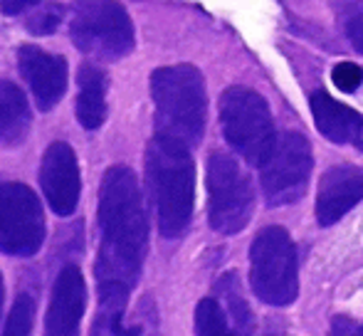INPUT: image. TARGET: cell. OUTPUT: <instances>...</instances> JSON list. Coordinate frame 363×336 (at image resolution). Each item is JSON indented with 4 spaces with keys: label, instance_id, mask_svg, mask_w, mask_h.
Returning <instances> with one entry per match:
<instances>
[{
    "label": "cell",
    "instance_id": "obj_1",
    "mask_svg": "<svg viewBox=\"0 0 363 336\" xmlns=\"http://www.w3.org/2000/svg\"><path fill=\"white\" fill-rule=\"evenodd\" d=\"M99 254L96 282L134 287L148 247V220L134 171L114 166L104 173L99 193Z\"/></svg>",
    "mask_w": 363,
    "mask_h": 336
},
{
    "label": "cell",
    "instance_id": "obj_2",
    "mask_svg": "<svg viewBox=\"0 0 363 336\" xmlns=\"http://www.w3.org/2000/svg\"><path fill=\"white\" fill-rule=\"evenodd\" d=\"M146 178L163 237L188 230L196 203V166L191 146L168 134H156L146 151Z\"/></svg>",
    "mask_w": 363,
    "mask_h": 336
},
{
    "label": "cell",
    "instance_id": "obj_3",
    "mask_svg": "<svg viewBox=\"0 0 363 336\" xmlns=\"http://www.w3.org/2000/svg\"><path fill=\"white\" fill-rule=\"evenodd\" d=\"M151 96L156 104L158 134L176 136L188 146L203 139L208 96L203 74L193 65L158 67L151 74Z\"/></svg>",
    "mask_w": 363,
    "mask_h": 336
},
{
    "label": "cell",
    "instance_id": "obj_4",
    "mask_svg": "<svg viewBox=\"0 0 363 336\" xmlns=\"http://www.w3.org/2000/svg\"><path fill=\"white\" fill-rule=\"evenodd\" d=\"M220 126L225 141L247 161L262 166L277 141L274 121L262 94L247 86H230L220 96Z\"/></svg>",
    "mask_w": 363,
    "mask_h": 336
},
{
    "label": "cell",
    "instance_id": "obj_5",
    "mask_svg": "<svg viewBox=\"0 0 363 336\" xmlns=\"http://www.w3.org/2000/svg\"><path fill=\"white\" fill-rule=\"evenodd\" d=\"M69 38L79 52L94 60H121L134 50L136 35L129 13L116 0H79Z\"/></svg>",
    "mask_w": 363,
    "mask_h": 336
},
{
    "label": "cell",
    "instance_id": "obj_6",
    "mask_svg": "<svg viewBox=\"0 0 363 336\" xmlns=\"http://www.w3.org/2000/svg\"><path fill=\"white\" fill-rule=\"evenodd\" d=\"M250 284L252 292L272 307H287L296 299V250L284 228L269 225L255 237L250 247Z\"/></svg>",
    "mask_w": 363,
    "mask_h": 336
},
{
    "label": "cell",
    "instance_id": "obj_7",
    "mask_svg": "<svg viewBox=\"0 0 363 336\" xmlns=\"http://www.w3.org/2000/svg\"><path fill=\"white\" fill-rule=\"evenodd\" d=\"M208 220L220 235H238L245 230L255 211V191L250 176L230 154L208 159Z\"/></svg>",
    "mask_w": 363,
    "mask_h": 336
},
{
    "label": "cell",
    "instance_id": "obj_8",
    "mask_svg": "<svg viewBox=\"0 0 363 336\" xmlns=\"http://www.w3.org/2000/svg\"><path fill=\"white\" fill-rule=\"evenodd\" d=\"M311 146L299 131H284L277 136L272 151L259 166V183L267 206L279 208L296 203L306 191L311 176Z\"/></svg>",
    "mask_w": 363,
    "mask_h": 336
},
{
    "label": "cell",
    "instance_id": "obj_9",
    "mask_svg": "<svg viewBox=\"0 0 363 336\" xmlns=\"http://www.w3.org/2000/svg\"><path fill=\"white\" fill-rule=\"evenodd\" d=\"M45 242L40 198L25 183H0V252L33 257Z\"/></svg>",
    "mask_w": 363,
    "mask_h": 336
},
{
    "label": "cell",
    "instance_id": "obj_10",
    "mask_svg": "<svg viewBox=\"0 0 363 336\" xmlns=\"http://www.w3.org/2000/svg\"><path fill=\"white\" fill-rule=\"evenodd\" d=\"M40 186H43L45 201L55 211V215H72L79 206L82 178L79 164L72 146L65 141H55L48 146L40 166Z\"/></svg>",
    "mask_w": 363,
    "mask_h": 336
},
{
    "label": "cell",
    "instance_id": "obj_11",
    "mask_svg": "<svg viewBox=\"0 0 363 336\" xmlns=\"http://www.w3.org/2000/svg\"><path fill=\"white\" fill-rule=\"evenodd\" d=\"M18 67L23 79L28 82L40 111H50L60 104L67 91V62L65 57L35 45H23L18 52Z\"/></svg>",
    "mask_w": 363,
    "mask_h": 336
},
{
    "label": "cell",
    "instance_id": "obj_12",
    "mask_svg": "<svg viewBox=\"0 0 363 336\" xmlns=\"http://www.w3.org/2000/svg\"><path fill=\"white\" fill-rule=\"evenodd\" d=\"M86 307V284L77 264H65L55 279L45 336H77Z\"/></svg>",
    "mask_w": 363,
    "mask_h": 336
},
{
    "label": "cell",
    "instance_id": "obj_13",
    "mask_svg": "<svg viewBox=\"0 0 363 336\" xmlns=\"http://www.w3.org/2000/svg\"><path fill=\"white\" fill-rule=\"evenodd\" d=\"M363 201V168L341 164L331 166L321 176L316 193V220L329 228L339 223Z\"/></svg>",
    "mask_w": 363,
    "mask_h": 336
},
{
    "label": "cell",
    "instance_id": "obj_14",
    "mask_svg": "<svg viewBox=\"0 0 363 336\" xmlns=\"http://www.w3.org/2000/svg\"><path fill=\"white\" fill-rule=\"evenodd\" d=\"M309 104L316 129L326 139L334 144H354L356 149L363 151V116L359 111L336 101L326 91H314Z\"/></svg>",
    "mask_w": 363,
    "mask_h": 336
},
{
    "label": "cell",
    "instance_id": "obj_15",
    "mask_svg": "<svg viewBox=\"0 0 363 336\" xmlns=\"http://www.w3.org/2000/svg\"><path fill=\"white\" fill-rule=\"evenodd\" d=\"M131 287L124 282H99V309L89 336H141L144 327L124 324Z\"/></svg>",
    "mask_w": 363,
    "mask_h": 336
},
{
    "label": "cell",
    "instance_id": "obj_16",
    "mask_svg": "<svg viewBox=\"0 0 363 336\" xmlns=\"http://www.w3.org/2000/svg\"><path fill=\"white\" fill-rule=\"evenodd\" d=\"M33 124L28 96L15 82L0 79V146H18Z\"/></svg>",
    "mask_w": 363,
    "mask_h": 336
},
{
    "label": "cell",
    "instance_id": "obj_17",
    "mask_svg": "<svg viewBox=\"0 0 363 336\" xmlns=\"http://www.w3.org/2000/svg\"><path fill=\"white\" fill-rule=\"evenodd\" d=\"M77 84V119L84 129H99L106 119V74L96 65H82Z\"/></svg>",
    "mask_w": 363,
    "mask_h": 336
},
{
    "label": "cell",
    "instance_id": "obj_18",
    "mask_svg": "<svg viewBox=\"0 0 363 336\" xmlns=\"http://www.w3.org/2000/svg\"><path fill=\"white\" fill-rule=\"evenodd\" d=\"M196 336H238L228 327V312L218 299H203L196 307Z\"/></svg>",
    "mask_w": 363,
    "mask_h": 336
},
{
    "label": "cell",
    "instance_id": "obj_19",
    "mask_svg": "<svg viewBox=\"0 0 363 336\" xmlns=\"http://www.w3.org/2000/svg\"><path fill=\"white\" fill-rule=\"evenodd\" d=\"M218 292L223 294L225 312L233 317L235 327H238L240 332L250 334V329H252V317H250L247 304H245L242 294H240V289H238V277H235V274H225L218 282Z\"/></svg>",
    "mask_w": 363,
    "mask_h": 336
},
{
    "label": "cell",
    "instance_id": "obj_20",
    "mask_svg": "<svg viewBox=\"0 0 363 336\" xmlns=\"http://www.w3.org/2000/svg\"><path fill=\"white\" fill-rule=\"evenodd\" d=\"M33 314H35V302L28 292L18 294L15 304L8 314V322H5L3 336H30L33 334Z\"/></svg>",
    "mask_w": 363,
    "mask_h": 336
},
{
    "label": "cell",
    "instance_id": "obj_21",
    "mask_svg": "<svg viewBox=\"0 0 363 336\" xmlns=\"http://www.w3.org/2000/svg\"><path fill=\"white\" fill-rule=\"evenodd\" d=\"M65 13H67V10H65L62 3H48V5H43V8L33 10V15L28 18L25 28L33 35H52L55 30L62 25Z\"/></svg>",
    "mask_w": 363,
    "mask_h": 336
},
{
    "label": "cell",
    "instance_id": "obj_22",
    "mask_svg": "<svg viewBox=\"0 0 363 336\" xmlns=\"http://www.w3.org/2000/svg\"><path fill=\"white\" fill-rule=\"evenodd\" d=\"M331 79H334V84L339 86L341 91H356L363 82V69L354 62H341L334 67Z\"/></svg>",
    "mask_w": 363,
    "mask_h": 336
},
{
    "label": "cell",
    "instance_id": "obj_23",
    "mask_svg": "<svg viewBox=\"0 0 363 336\" xmlns=\"http://www.w3.org/2000/svg\"><path fill=\"white\" fill-rule=\"evenodd\" d=\"M344 25H346V35H349L351 45L363 55V5H356L354 10H349Z\"/></svg>",
    "mask_w": 363,
    "mask_h": 336
},
{
    "label": "cell",
    "instance_id": "obj_24",
    "mask_svg": "<svg viewBox=\"0 0 363 336\" xmlns=\"http://www.w3.org/2000/svg\"><path fill=\"white\" fill-rule=\"evenodd\" d=\"M329 336H363V327L351 317H334Z\"/></svg>",
    "mask_w": 363,
    "mask_h": 336
},
{
    "label": "cell",
    "instance_id": "obj_25",
    "mask_svg": "<svg viewBox=\"0 0 363 336\" xmlns=\"http://www.w3.org/2000/svg\"><path fill=\"white\" fill-rule=\"evenodd\" d=\"M40 0H0V10H3V15H20V13H25V10H30V8H35Z\"/></svg>",
    "mask_w": 363,
    "mask_h": 336
},
{
    "label": "cell",
    "instance_id": "obj_26",
    "mask_svg": "<svg viewBox=\"0 0 363 336\" xmlns=\"http://www.w3.org/2000/svg\"><path fill=\"white\" fill-rule=\"evenodd\" d=\"M3 297H5V289H3V274H0V309H3Z\"/></svg>",
    "mask_w": 363,
    "mask_h": 336
}]
</instances>
